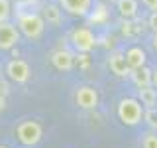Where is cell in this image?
Listing matches in <instances>:
<instances>
[{
  "label": "cell",
  "mask_w": 157,
  "mask_h": 148,
  "mask_svg": "<svg viewBox=\"0 0 157 148\" xmlns=\"http://www.w3.org/2000/svg\"><path fill=\"white\" fill-rule=\"evenodd\" d=\"M45 20L37 12H20L18 14V30L28 39H37L43 34Z\"/></svg>",
  "instance_id": "cell-1"
},
{
  "label": "cell",
  "mask_w": 157,
  "mask_h": 148,
  "mask_svg": "<svg viewBox=\"0 0 157 148\" xmlns=\"http://www.w3.org/2000/svg\"><path fill=\"white\" fill-rule=\"evenodd\" d=\"M118 118L126 126H136L144 118V105L134 97H126L118 103Z\"/></svg>",
  "instance_id": "cell-2"
},
{
  "label": "cell",
  "mask_w": 157,
  "mask_h": 148,
  "mask_svg": "<svg viewBox=\"0 0 157 148\" xmlns=\"http://www.w3.org/2000/svg\"><path fill=\"white\" fill-rule=\"evenodd\" d=\"M43 136V128L37 121H22L16 126V138L24 146H36Z\"/></svg>",
  "instance_id": "cell-3"
},
{
  "label": "cell",
  "mask_w": 157,
  "mask_h": 148,
  "mask_svg": "<svg viewBox=\"0 0 157 148\" xmlns=\"http://www.w3.org/2000/svg\"><path fill=\"white\" fill-rule=\"evenodd\" d=\"M71 43L77 51L88 53V51L94 49L96 39H94V34L88 28H77V30H73V34H71Z\"/></svg>",
  "instance_id": "cell-4"
},
{
  "label": "cell",
  "mask_w": 157,
  "mask_h": 148,
  "mask_svg": "<svg viewBox=\"0 0 157 148\" xmlns=\"http://www.w3.org/2000/svg\"><path fill=\"white\" fill-rule=\"evenodd\" d=\"M6 75H8V79H12L14 83L24 85V83L29 81L32 71H29L28 61H24V59H12V61H8V65H6Z\"/></svg>",
  "instance_id": "cell-5"
},
{
  "label": "cell",
  "mask_w": 157,
  "mask_h": 148,
  "mask_svg": "<svg viewBox=\"0 0 157 148\" xmlns=\"http://www.w3.org/2000/svg\"><path fill=\"white\" fill-rule=\"evenodd\" d=\"M75 103L81 109H85V111L96 109L98 107V93H96V89L90 87V85L77 87V91H75Z\"/></svg>",
  "instance_id": "cell-6"
},
{
  "label": "cell",
  "mask_w": 157,
  "mask_h": 148,
  "mask_svg": "<svg viewBox=\"0 0 157 148\" xmlns=\"http://www.w3.org/2000/svg\"><path fill=\"white\" fill-rule=\"evenodd\" d=\"M20 42V30L18 26L10 24L8 20L6 22H0V49L2 51H8L14 46H18Z\"/></svg>",
  "instance_id": "cell-7"
},
{
  "label": "cell",
  "mask_w": 157,
  "mask_h": 148,
  "mask_svg": "<svg viewBox=\"0 0 157 148\" xmlns=\"http://www.w3.org/2000/svg\"><path fill=\"white\" fill-rule=\"evenodd\" d=\"M108 67H110V71L116 77H130V73H132V69L126 61V56L122 51H114L108 57Z\"/></svg>",
  "instance_id": "cell-8"
},
{
  "label": "cell",
  "mask_w": 157,
  "mask_h": 148,
  "mask_svg": "<svg viewBox=\"0 0 157 148\" xmlns=\"http://www.w3.org/2000/svg\"><path fill=\"white\" fill-rule=\"evenodd\" d=\"M59 6L73 16H86L90 12L92 0H59Z\"/></svg>",
  "instance_id": "cell-9"
},
{
  "label": "cell",
  "mask_w": 157,
  "mask_h": 148,
  "mask_svg": "<svg viewBox=\"0 0 157 148\" xmlns=\"http://www.w3.org/2000/svg\"><path fill=\"white\" fill-rule=\"evenodd\" d=\"M51 63L57 71H71L75 65V57L69 49H55L51 53Z\"/></svg>",
  "instance_id": "cell-10"
},
{
  "label": "cell",
  "mask_w": 157,
  "mask_h": 148,
  "mask_svg": "<svg viewBox=\"0 0 157 148\" xmlns=\"http://www.w3.org/2000/svg\"><path fill=\"white\" fill-rule=\"evenodd\" d=\"M124 56H126V61H128V65H130V69H140V67H144L145 61H147L145 51L141 47H137V46L130 47Z\"/></svg>",
  "instance_id": "cell-11"
},
{
  "label": "cell",
  "mask_w": 157,
  "mask_h": 148,
  "mask_svg": "<svg viewBox=\"0 0 157 148\" xmlns=\"http://www.w3.org/2000/svg\"><path fill=\"white\" fill-rule=\"evenodd\" d=\"M116 8H118V14L126 20H134L137 18V0H116Z\"/></svg>",
  "instance_id": "cell-12"
},
{
  "label": "cell",
  "mask_w": 157,
  "mask_h": 148,
  "mask_svg": "<svg viewBox=\"0 0 157 148\" xmlns=\"http://www.w3.org/2000/svg\"><path fill=\"white\" fill-rule=\"evenodd\" d=\"M137 101L145 109H155L157 107V89L151 87V85L137 89Z\"/></svg>",
  "instance_id": "cell-13"
},
{
  "label": "cell",
  "mask_w": 157,
  "mask_h": 148,
  "mask_svg": "<svg viewBox=\"0 0 157 148\" xmlns=\"http://www.w3.org/2000/svg\"><path fill=\"white\" fill-rule=\"evenodd\" d=\"M151 75H153V71H151L149 67H140V69H132V73H130V77H132V81L136 83V87L137 89H141V87H149L151 85Z\"/></svg>",
  "instance_id": "cell-14"
},
{
  "label": "cell",
  "mask_w": 157,
  "mask_h": 148,
  "mask_svg": "<svg viewBox=\"0 0 157 148\" xmlns=\"http://www.w3.org/2000/svg\"><path fill=\"white\" fill-rule=\"evenodd\" d=\"M43 20H45L47 24H53V26H59V24H61L63 16H61V10H59L57 4L49 2V4L43 6Z\"/></svg>",
  "instance_id": "cell-15"
},
{
  "label": "cell",
  "mask_w": 157,
  "mask_h": 148,
  "mask_svg": "<svg viewBox=\"0 0 157 148\" xmlns=\"http://www.w3.org/2000/svg\"><path fill=\"white\" fill-rule=\"evenodd\" d=\"M141 148H157V132H145L141 136Z\"/></svg>",
  "instance_id": "cell-16"
},
{
  "label": "cell",
  "mask_w": 157,
  "mask_h": 148,
  "mask_svg": "<svg viewBox=\"0 0 157 148\" xmlns=\"http://www.w3.org/2000/svg\"><path fill=\"white\" fill-rule=\"evenodd\" d=\"M10 0H0V22H6L10 18Z\"/></svg>",
  "instance_id": "cell-17"
},
{
  "label": "cell",
  "mask_w": 157,
  "mask_h": 148,
  "mask_svg": "<svg viewBox=\"0 0 157 148\" xmlns=\"http://www.w3.org/2000/svg\"><path fill=\"white\" fill-rule=\"evenodd\" d=\"M144 117L147 118V122H149L151 126L157 128V111H155V109H145V111H144Z\"/></svg>",
  "instance_id": "cell-18"
},
{
  "label": "cell",
  "mask_w": 157,
  "mask_h": 148,
  "mask_svg": "<svg viewBox=\"0 0 157 148\" xmlns=\"http://www.w3.org/2000/svg\"><path fill=\"white\" fill-rule=\"evenodd\" d=\"M147 24H149L151 32H153V34H157V10L149 14V20H147Z\"/></svg>",
  "instance_id": "cell-19"
},
{
  "label": "cell",
  "mask_w": 157,
  "mask_h": 148,
  "mask_svg": "<svg viewBox=\"0 0 157 148\" xmlns=\"http://www.w3.org/2000/svg\"><path fill=\"white\" fill-rule=\"evenodd\" d=\"M141 2H144V6L147 10H151V12H155V10H157V0H141Z\"/></svg>",
  "instance_id": "cell-20"
},
{
  "label": "cell",
  "mask_w": 157,
  "mask_h": 148,
  "mask_svg": "<svg viewBox=\"0 0 157 148\" xmlns=\"http://www.w3.org/2000/svg\"><path fill=\"white\" fill-rule=\"evenodd\" d=\"M151 87H155V89H157V69L153 71V75H151Z\"/></svg>",
  "instance_id": "cell-21"
},
{
  "label": "cell",
  "mask_w": 157,
  "mask_h": 148,
  "mask_svg": "<svg viewBox=\"0 0 157 148\" xmlns=\"http://www.w3.org/2000/svg\"><path fill=\"white\" fill-rule=\"evenodd\" d=\"M151 46H153V49L157 51V34H153V38H151Z\"/></svg>",
  "instance_id": "cell-22"
},
{
  "label": "cell",
  "mask_w": 157,
  "mask_h": 148,
  "mask_svg": "<svg viewBox=\"0 0 157 148\" xmlns=\"http://www.w3.org/2000/svg\"><path fill=\"white\" fill-rule=\"evenodd\" d=\"M106 2H116V0H106Z\"/></svg>",
  "instance_id": "cell-23"
},
{
  "label": "cell",
  "mask_w": 157,
  "mask_h": 148,
  "mask_svg": "<svg viewBox=\"0 0 157 148\" xmlns=\"http://www.w3.org/2000/svg\"><path fill=\"white\" fill-rule=\"evenodd\" d=\"M0 148H8V146H2V144H0Z\"/></svg>",
  "instance_id": "cell-24"
}]
</instances>
